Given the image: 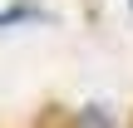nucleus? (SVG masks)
<instances>
[{"label": "nucleus", "mask_w": 133, "mask_h": 128, "mask_svg": "<svg viewBox=\"0 0 133 128\" xmlns=\"http://www.w3.org/2000/svg\"><path fill=\"white\" fill-rule=\"evenodd\" d=\"M30 20H49L35 0H15V5H5L0 10V30H10V25H30Z\"/></svg>", "instance_id": "obj_1"}, {"label": "nucleus", "mask_w": 133, "mask_h": 128, "mask_svg": "<svg viewBox=\"0 0 133 128\" xmlns=\"http://www.w3.org/2000/svg\"><path fill=\"white\" fill-rule=\"evenodd\" d=\"M79 128H114V118H109L104 104H89V109L79 113Z\"/></svg>", "instance_id": "obj_2"}]
</instances>
